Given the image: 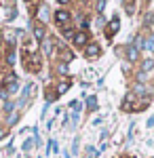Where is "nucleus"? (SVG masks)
I'll return each mask as SVG.
<instances>
[{"instance_id": "1", "label": "nucleus", "mask_w": 154, "mask_h": 158, "mask_svg": "<svg viewBox=\"0 0 154 158\" xmlns=\"http://www.w3.org/2000/svg\"><path fill=\"white\" fill-rule=\"evenodd\" d=\"M99 53H101V49H99V44H97V42H87V47H84V57L95 59Z\"/></svg>"}, {"instance_id": "2", "label": "nucleus", "mask_w": 154, "mask_h": 158, "mask_svg": "<svg viewBox=\"0 0 154 158\" xmlns=\"http://www.w3.org/2000/svg\"><path fill=\"white\" fill-rule=\"evenodd\" d=\"M118 27H120V21H118V17H112L110 19V23H108V30H106V34L108 38H112L116 32H118Z\"/></svg>"}, {"instance_id": "3", "label": "nucleus", "mask_w": 154, "mask_h": 158, "mask_svg": "<svg viewBox=\"0 0 154 158\" xmlns=\"http://www.w3.org/2000/svg\"><path fill=\"white\" fill-rule=\"evenodd\" d=\"M55 21H57L59 25H66L68 21H70V13L68 11H57L55 13Z\"/></svg>"}, {"instance_id": "4", "label": "nucleus", "mask_w": 154, "mask_h": 158, "mask_svg": "<svg viewBox=\"0 0 154 158\" xmlns=\"http://www.w3.org/2000/svg\"><path fill=\"white\" fill-rule=\"evenodd\" d=\"M34 89H36V86L32 85V82H30V85L25 86V89H24V93H21V99H19V106H24L25 101H28V99H30V95H32V93H34Z\"/></svg>"}, {"instance_id": "5", "label": "nucleus", "mask_w": 154, "mask_h": 158, "mask_svg": "<svg viewBox=\"0 0 154 158\" xmlns=\"http://www.w3.org/2000/svg\"><path fill=\"white\" fill-rule=\"evenodd\" d=\"M137 57H139V47H137V44H131L129 49H127V59L137 61Z\"/></svg>"}, {"instance_id": "6", "label": "nucleus", "mask_w": 154, "mask_h": 158, "mask_svg": "<svg viewBox=\"0 0 154 158\" xmlns=\"http://www.w3.org/2000/svg\"><path fill=\"white\" fill-rule=\"evenodd\" d=\"M137 97L135 93H129L127 97H125V101H122V112H131L133 110V99Z\"/></svg>"}, {"instance_id": "7", "label": "nucleus", "mask_w": 154, "mask_h": 158, "mask_svg": "<svg viewBox=\"0 0 154 158\" xmlns=\"http://www.w3.org/2000/svg\"><path fill=\"white\" fill-rule=\"evenodd\" d=\"M72 42H74L76 47H87V34H84V32H78V34H74Z\"/></svg>"}, {"instance_id": "8", "label": "nucleus", "mask_w": 154, "mask_h": 158, "mask_svg": "<svg viewBox=\"0 0 154 158\" xmlns=\"http://www.w3.org/2000/svg\"><path fill=\"white\" fill-rule=\"evenodd\" d=\"M152 68H154V57H148V59L143 61V65H142V74H148Z\"/></svg>"}, {"instance_id": "9", "label": "nucleus", "mask_w": 154, "mask_h": 158, "mask_svg": "<svg viewBox=\"0 0 154 158\" xmlns=\"http://www.w3.org/2000/svg\"><path fill=\"white\" fill-rule=\"evenodd\" d=\"M34 34L38 40H45V27L42 25H34Z\"/></svg>"}, {"instance_id": "10", "label": "nucleus", "mask_w": 154, "mask_h": 158, "mask_svg": "<svg viewBox=\"0 0 154 158\" xmlns=\"http://www.w3.org/2000/svg\"><path fill=\"white\" fill-rule=\"evenodd\" d=\"M68 89H70V82H59V86H57V97H59V95H63Z\"/></svg>"}, {"instance_id": "11", "label": "nucleus", "mask_w": 154, "mask_h": 158, "mask_svg": "<svg viewBox=\"0 0 154 158\" xmlns=\"http://www.w3.org/2000/svg\"><path fill=\"white\" fill-rule=\"evenodd\" d=\"M143 49L154 53V38H148V40H143Z\"/></svg>"}, {"instance_id": "12", "label": "nucleus", "mask_w": 154, "mask_h": 158, "mask_svg": "<svg viewBox=\"0 0 154 158\" xmlns=\"http://www.w3.org/2000/svg\"><path fill=\"white\" fill-rule=\"evenodd\" d=\"M87 108H89V110H95V108H97V99H95L93 95H91V97H87Z\"/></svg>"}, {"instance_id": "13", "label": "nucleus", "mask_w": 154, "mask_h": 158, "mask_svg": "<svg viewBox=\"0 0 154 158\" xmlns=\"http://www.w3.org/2000/svg\"><path fill=\"white\" fill-rule=\"evenodd\" d=\"M133 93H135V95H146V86H143V85H137Z\"/></svg>"}, {"instance_id": "14", "label": "nucleus", "mask_w": 154, "mask_h": 158, "mask_svg": "<svg viewBox=\"0 0 154 158\" xmlns=\"http://www.w3.org/2000/svg\"><path fill=\"white\" fill-rule=\"evenodd\" d=\"M51 51H53V42H51V40H45V53L51 55Z\"/></svg>"}, {"instance_id": "15", "label": "nucleus", "mask_w": 154, "mask_h": 158, "mask_svg": "<svg viewBox=\"0 0 154 158\" xmlns=\"http://www.w3.org/2000/svg\"><path fill=\"white\" fill-rule=\"evenodd\" d=\"M57 72H59V74H66V72H68V65H66V63H59V68H57Z\"/></svg>"}, {"instance_id": "16", "label": "nucleus", "mask_w": 154, "mask_h": 158, "mask_svg": "<svg viewBox=\"0 0 154 158\" xmlns=\"http://www.w3.org/2000/svg\"><path fill=\"white\" fill-rule=\"evenodd\" d=\"M63 34H66L68 38H74V32H72L70 27H63Z\"/></svg>"}, {"instance_id": "17", "label": "nucleus", "mask_w": 154, "mask_h": 158, "mask_svg": "<svg viewBox=\"0 0 154 158\" xmlns=\"http://www.w3.org/2000/svg\"><path fill=\"white\" fill-rule=\"evenodd\" d=\"M32 146H34V141H32V139H28V141L24 143V150H32Z\"/></svg>"}, {"instance_id": "18", "label": "nucleus", "mask_w": 154, "mask_h": 158, "mask_svg": "<svg viewBox=\"0 0 154 158\" xmlns=\"http://www.w3.org/2000/svg\"><path fill=\"white\" fill-rule=\"evenodd\" d=\"M6 61H9L11 65H13V63H15V53H13V51H11V53H9V57H6Z\"/></svg>"}, {"instance_id": "19", "label": "nucleus", "mask_w": 154, "mask_h": 158, "mask_svg": "<svg viewBox=\"0 0 154 158\" xmlns=\"http://www.w3.org/2000/svg\"><path fill=\"white\" fill-rule=\"evenodd\" d=\"M148 127H150V129L154 127V116H150V118H148Z\"/></svg>"}, {"instance_id": "20", "label": "nucleus", "mask_w": 154, "mask_h": 158, "mask_svg": "<svg viewBox=\"0 0 154 158\" xmlns=\"http://www.w3.org/2000/svg\"><path fill=\"white\" fill-rule=\"evenodd\" d=\"M150 27H152V32H154V17H152V23H150Z\"/></svg>"}, {"instance_id": "21", "label": "nucleus", "mask_w": 154, "mask_h": 158, "mask_svg": "<svg viewBox=\"0 0 154 158\" xmlns=\"http://www.w3.org/2000/svg\"><path fill=\"white\" fill-rule=\"evenodd\" d=\"M4 135H6V133H4V131H0V139H2V137H4Z\"/></svg>"}, {"instance_id": "22", "label": "nucleus", "mask_w": 154, "mask_h": 158, "mask_svg": "<svg viewBox=\"0 0 154 158\" xmlns=\"http://www.w3.org/2000/svg\"><path fill=\"white\" fill-rule=\"evenodd\" d=\"M59 2H61V4H66V2H68V0H59Z\"/></svg>"}, {"instance_id": "23", "label": "nucleus", "mask_w": 154, "mask_h": 158, "mask_svg": "<svg viewBox=\"0 0 154 158\" xmlns=\"http://www.w3.org/2000/svg\"><path fill=\"white\" fill-rule=\"evenodd\" d=\"M25 2H30V0H25Z\"/></svg>"}]
</instances>
